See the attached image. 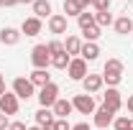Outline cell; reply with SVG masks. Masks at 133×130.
<instances>
[{
	"mask_svg": "<svg viewBox=\"0 0 133 130\" xmlns=\"http://www.w3.org/2000/svg\"><path fill=\"white\" fill-rule=\"evenodd\" d=\"M102 82H108L110 87H118V84L123 82V77H120V74H102Z\"/></svg>",
	"mask_w": 133,
	"mask_h": 130,
	"instance_id": "cell-27",
	"label": "cell"
},
{
	"mask_svg": "<svg viewBox=\"0 0 133 130\" xmlns=\"http://www.w3.org/2000/svg\"><path fill=\"white\" fill-rule=\"evenodd\" d=\"M72 110H74V107H72V99H56V105H54L51 112H54L56 120H66V117L72 115Z\"/></svg>",
	"mask_w": 133,
	"mask_h": 130,
	"instance_id": "cell-10",
	"label": "cell"
},
{
	"mask_svg": "<svg viewBox=\"0 0 133 130\" xmlns=\"http://www.w3.org/2000/svg\"><path fill=\"white\" fill-rule=\"evenodd\" d=\"M102 105H105L108 110H113V112H118V110L123 107V97H120V92H118L115 87H110V89L102 95Z\"/></svg>",
	"mask_w": 133,
	"mask_h": 130,
	"instance_id": "cell-5",
	"label": "cell"
},
{
	"mask_svg": "<svg viewBox=\"0 0 133 130\" xmlns=\"http://www.w3.org/2000/svg\"><path fill=\"white\" fill-rule=\"evenodd\" d=\"M97 56H100V46L92 44V41H84L82 49H79V59H84V61H95Z\"/></svg>",
	"mask_w": 133,
	"mask_h": 130,
	"instance_id": "cell-11",
	"label": "cell"
},
{
	"mask_svg": "<svg viewBox=\"0 0 133 130\" xmlns=\"http://www.w3.org/2000/svg\"><path fill=\"white\" fill-rule=\"evenodd\" d=\"M92 3H95V0H79V5H82V8H87V5H92Z\"/></svg>",
	"mask_w": 133,
	"mask_h": 130,
	"instance_id": "cell-35",
	"label": "cell"
},
{
	"mask_svg": "<svg viewBox=\"0 0 133 130\" xmlns=\"http://www.w3.org/2000/svg\"><path fill=\"white\" fill-rule=\"evenodd\" d=\"M56 99H59V87H56L54 82H49L46 87H41V92H38V102H41V107H54Z\"/></svg>",
	"mask_w": 133,
	"mask_h": 130,
	"instance_id": "cell-3",
	"label": "cell"
},
{
	"mask_svg": "<svg viewBox=\"0 0 133 130\" xmlns=\"http://www.w3.org/2000/svg\"><path fill=\"white\" fill-rule=\"evenodd\" d=\"M113 26H115V33H120V36H128V33L133 31V20L128 16L118 18V20H113Z\"/></svg>",
	"mask_w": 133,
	"mask_h": 130,
	"instance_id": "cell-17",
	"label": "cell"
},
{
	"mask_svg": "<svg viewBox=\"0 0 133 130\" xmlns=\"http://www.w3.org/2000/svg\"><path fill=\"white\" fill-rule=\"evenodd\" d=\"M18 3H31V5H33V3H36V0H18Z\"/></svg>",
	"mask_w": 133,
	"mask_h": 130,
	"instance_id": "cell-39",
	"label": "cell"
},
{
	"mask_svg": "<svg viewBox=\"0 0 133 130\" xmlns=\"http://www.w3.org/2000/svg\"><path fill=\"white\" fill-rule=\"evenodd\" d=\"M0 87H5V82H3V74H0Z\"/></svg>",
	"mask_w": 133,
	"mask_h": 130,
	"instance_id": "cell-40",
	"label": "cell"
},
{
	"mask_svg": "<svg viewBox=\"0 0 133 130\" xmlns=\"http://www.w3.org/2000/svg\"><path fill=\"white\" fill-rule=\"evenodd\" d=\"M66 74H69V79L82 82L84 77H87V61L79 59V56H74V59L69 61V66H66Z\"/></svg>",
	"mask_w": 133,
	"mask_h": 130,
	"instance_id": "cell-4",
	"label": "cell"
},
{
	"mask_svg": "<svg viewBox=\"0 0 133 130\" xmlns=\"http://www.w3.org/2000/svg\"><path fill=\"white\" fill-rule=\"evenodd\" d=\"M92 5H95V10H97V13H105V10H110V0H95Z\"/></svg>",
	"mask_w": 133,
	"mask_h": 130,
	"instance_id": "cell-29",
	"label": "cell"
},
{
	"mask_svg": "<svg viewBox=\"0 0 133 130\" xmlns=\"http://www.w3.org/2000/svg\"><path fill=\"white\" fill-rule=\"evenodd\" d=\"M72 107L77 110L79 115H95V99H92V95H74V99H72Z\"/></svg>",
	"mask_w": 133,
	"mask_h": 130,
	"instance_id": "cell-1",
	"label": "cell"
},
{
	"mask_svg": "<svg viewBox=\"0 0 133 130\" xmlns=\"http://www.w3.org/2000/svg\"><path fill=\"white\" fill-rule=\"evenodd\" d=\"M41 130H56V125H54V120H51L49 125H44V128H41Z\"/></svg>",
	"mask_w": 133,
	"mask_h": 130,
	"instance_id": "cell-34",
	"label": "cell"
},
{
	"mask_svg": "<svg viewBox=\"0 0 133 130\" xmlns=\"http://www.w3.org/2000/svg\"><path fill=\"white\" fill-rule=\"evenodd\" d=\"M128 130H133V117H128Z\"/></svg>",
	"mask_w": 133,
	"mask_h": 130,
	"instance_id": "cell-38",
	"label": "cell"
},
{
	"mask_svg": "<svg viewBox=\"0 0 133 130\" xmlns=\"http://www.w3.org/2000/svg\"><path fill=\"white\" fill-rule=\"evenodd\" d=\"M8 125H10V122H8V115L0 112V130H8Z\"/></svg>",
	"mask_w": 133,
	"mask_h": 130,
	"instance_id": "cell-32",
	"label": "cell"
},
{
	"mask_svg": "<svg viewBox=\"0 0 133 130\" xmlns=\"http://www.w3.org/2000/svg\"><path fill=\"white\" fill-rule=\"evenodd\" d=\"M54 125H56V130H72V125L66 120H54Z\"/></svg>",
	"mask_w": 133,
	"mask_h": 130,
	"instance_id": "cell-30",
	"label": "cell"
},
{
	"mask_svg": "<svg viewBox=\"0 0 133 130\" xmlns=\"http://www.w3.org/2000/svg\"><path fill=\"white\" fill-rule=\"evenodd\" d=\"M82 10H84V8L79 5V0H64V13H66V18H69V16H77V18H79Z\"/></svg>",
	"mask_w": 133,
	"mask_h": 130,
	"instance_id": "cell-20",
	"label": "cell"
},
{
	"mask_svg": "<svg viewBox=\"0 0 133 130\" xmlns=\"http://www.w3.org/2000/svg\"><path fill=\"white\" fill-rule=\"evenodd\" d=\"M31 8H33V16L36 18H51V3L49 0H36Z\"/></svg>",
	"mask_w": 133,
	"mask_h": 130,
	"instance_id": "cell-14",
	"label": "cell"
},
{
	"mask_svg": "<svg viewBox=\"0 0 133 130\" xmlns=\"http://www.w3.org/2000/svg\"><path fill=\"white\" fill-rule=\"evenodd\" d=\"M105 74H120L123 77V61L120 59H108L105 61Z\"/></svg>",
	"mask_w": 133,
	"mask_h": 130,
	"instance_id": "cell-21",
	"label": "cell"
},
{
	"mask_svg": "<svg viewBox=\"0 0 133 130\" xmlns=\"http://www.w3.org/2000/svg\"><path fill=\"white\" fill-rule=\"evenodd\" d=\"M82 33H84V41H92V44H95L100 38V26H90V28H84Z\"/></svg>",
	"mask_w": 133,
	"mask_h": 130,
	"instance_id": "cell-25",
	"label": "cell"
},
{
	"mask_svg": "<svg viewBox=\"0 0 133 130\" xmlns=\"http://www.w3.org/2000/svg\"><path fill=\"white\" fill-rule=\"evenodd\" d=\"M79 49H82V41H79L77 36H66V41H64V51L66 54L74 56V54H79Z\"/></svg>",
	"mask_w": 133,
	"mask_h": 130,
	"instance_id": "cell-18",
	"label": "cell"
},
{
	"mask_svg": "<svg viewBox=\"0 0 133 130\" xmlns=\"http://www.w3.org/2000/svg\"><path fill=\"white\" fill-rule=\"evenodd\" d=\"M28 79H31L33 87H46V84L51 82V77L46 74V69H33V74L28 77Z\"/></svg>",
	"mask_w": 133,
	"mask_h": 130,
	"instance_id": "cell-16",
	"label": "cell"
},
{
	"mask_svg": "<svg viewBox=\"0 0 133 130\" xmlns=\"http://www.w3.org/2000/svg\"><path fill=\"white\" fill-rule=\"evenodd\" d=\"M31 64L36 69H46L51 64V54L46 49V44H38V46H33L31 49Z\"/></svg>",
	"mask_w": 133,
	"mask_h": 130,
	"instance_id": "cell-2",
	"label": "cell"
},
{
	"mask_svg": "<svg viewBox=\"0 0 133 130\" xmlns=\"http://www.w3.org/2000/svg\"><path fill=\"white\" fill-rule=\"evenodd\" d=\"M18 41H21V31H16V28H3V31H0V44L16 46Z\"/></svg>",
	"mask_w": 133,
	"mask_h": 130,
	"instance_id": "cell-13",
	"label": "cell"
},
{
	"mask_svg": "<svg viewBox=\"0 0 133 130\" xmlns=\"http://www.w3.org/2000/svg\"><path fill=\"white\" fill-rule=\"evenodd\" d=\"M113 128L115 130H128V117H125V115L115 117V120H113Z\"/></svg>",
	"mask_w": 133,
	"mask_h": 130,
	"instance_id": "cell-28",
	"label": "cell"
},
{
	"mask_svg": "<svg viewBox=\"0 0 133 130\" xmlns=\"http://www.w3.org/2000/svg\"><path fill=\"white\" fill-rule=\"evenodd\" d=\"M128 112H133V95L128 97Z\"/></svg>",
	"mask_w": 133,
	"mask_h": 130,
	"instance_id": "cell-36",
	"label": "cell"
},
{
	"mask_svg": "<svg viewBox=\"0 0 133 130\" xmlns=\"http://www.w3.org/2000/svg\"><path fill=\"white\" fill-rule=\"evenodd\" d=\"M21 33H26V36H38L41 33V18H26L23 20V26H21Z\"/></svg>",
	"mask_w": 133,
	"mask_h": 130,
	"instance_id": "cell-12",
	"label": "cell"
},
{
	"mask_svg": "<svg viewBox=\"0 0 133 130\" xmlns=\"http://www.w3.org/2000/svg\"><path fill=\"white\" fill-rule=\"evenodd\" d=\"M51 120H56V117H54V112H51L49 107H41V110L36 112V122H38V128H44V125H49Z\"/></svg>",
	"mask_w": 133,
	"mask_h": 130,
	"instance_id": "cell-19",
	"label": "cell"
},
{
	"mask_svg": "<svg viewBox=\"0 0 133 130\" xmlns=\"http://www.w3.org/2000/svg\"><path fill=\"white\" fill-rule=\"evenodd\" d=\"M13 92H16V97H21V99H31L33 97V84H31V79L18 77V79L13 82Z\"/></svg>",
	"mask_w": 133,
	"mask_h": 130,
	"instance_id": "cell-6",
	"label": "cell"
},
{
	"mask_svg": "<svg viewBox=\"0 0 133 130\" xmlns=\"http://www.w3.org/2000/svg\"><path fill=\"white\" fill-rule=\"evenodd\" d=\"M8 130H28V128H26V122L16 120V122H10V125H8Z\"/></svg>",
	"mask_w": 133,
	"mask_h": 130,
	"instance_id": "cell-31",
	"label": "cell"
},
{
	"mask_svg": "<svg viewBox=\"0 0 133 130\" xmlns=\"http://www.w3.org/2000/svg\"><path fill=\"white\" fill-rule=\"evenodd\" d=\"M18 0H3V5H16Z\"/></svg>",
	"mask_w": 133,
	"mask_h": 130,
	"instance_id": "cell-37",
	"label": "cell"
},
{
	"mask_svg": "<svg viewBox=\"0 0 133 130\" xmlns=\"http://www.w3.org/2000/svg\"><path fill=\"white\" fill-rule=\"evenodd\" d=\"M0 112L3 115H16L18 112V97L16 92H5L0 97Z\"/></svg>",
	"mask_w": 133,
	"mask_h": 130,
	"instance_id": "cell-7",
	"label": "cell"
},
{
	"mask_svg": "<svg viewBox=\"0 0 133 130\" xmlns=\"http://www.w3.org/2000/svg\"><path fill=\"white\" fill-rule=\"evenodd\" d=\"M69 61H72V56H69L66 51L56 54V56H51V66H56V69H66V66H69Z\"/></svg>",
	"mask_w": 133,
	"mask_h": 130,
	"instance_id": "cell-22",
	"label": "cell"
},
{
	"mask_svg": "<svg viewBox=\"0 0 133 130\" xmlns=\"http://www.w3.org/2000/svg\"><path fill=\"white\" fill-rule=\"evenodd\" d=\"M0 5H3V0H0Z\"/></svg>",
	"mask_w": 133,
	"mask_h": 130,
	"instance_id": "cell-42",
	"label": "cell"
},
{
	"mask_svg": "<svg viewBox=\"0 0 133 130\" xmlns=\"http://www.w3.org/2000/svg\"><path fill=\"white\" fill-rule=\"evenodd\" d=\"M72 130H92L87 122H77V125H72Z\"/></svg>",
	"mask_w": 133,
	"mask_h": 130,
	"instance_id": "cell-33",
	"label": "cell"
},
{
	"mask_svg": "<svg viewBox=\"0 0 133 130\" xmlns=\"http://www.w3.org/2000/svg\"><path fill=\"white\" fill-rule=\"evenodd\" d=\"M110 23H113V16H110V10H105V13H95V26L105 28V26H110Z\"/></svg>",
	"mask_w": 133,
	"mask_h": 130,
	"instance_id": "cell-24",
	"label": "cell"
},
{
	"mask_svg": "<svg viewBox=\"0 0 133 130\" xmlns=\"http://www.w3.org/2000/svg\"><path fill=\"white\" fill-rule=\"evenodd\" d=\"M77 23H79V28H90V26H95V13H87V10H82L79 13V18H77Z\"/></svg>",
	"mask_w": 133,
	"mask_h": 130,
	"instance_id": "cell-23",
	"label": "cell"
},
{
	"mask_svg": "<svg viewBox=\"0 0 133 130\" xmlns=\"http://www.w3.org/2000/svg\"><path fill=\"white\" fill-rule=\"evenodd\" d=\"M28 130H41V128H38V125H36V128H28Z\"/></svg>",
	"mask_w": 133,
	"mask_h": 130,
	"instance_id": "cell-41",
	"label": "cell"
},
{
	"mask_svg": "<svg viewBox=\"0 0 133 130\" xmlns=\"http://www.w3.org/2000/svg\"><path fill=\"white\" fill-rule=\"evenodd\" d=\"M82 84H84V92H87V95H95V92L102 89L105 82H102V74H87L82 79Z\"/></svg>",
	"mask_w": 133,
	"mask_h": 130,
	"instance_id": "cell-9",
	"label": "cell"
},
{
	"mask_svg": "<svg viewBox=\"0 0 133 130\" xmlns=\"http://www.w3.org/2000/svg\"><path fill=\"white\" fill-rule=\"evenodd\" d=\"M46 49H49L51 56H56V54H62V51H64V44H62V41H51V44H46Z\"/></svg>",
	"mask_w": 133,
	"mask_h": 130,
	"instance_id": "cell-26",
	"label": "cell"
},
{
	"mask_svg": "<svg viewBox=\"0 0 133 130\" xmlns=\"http://www.w3.org/2000/svg\"><path fill=\"white\" fill-rule=\"evenodd\" d=\"M49 31L51 33H66V16H51L49 18Z\"/></svg>",
	"mask_w": 133,
	"mask_h": 130,
	"instance_id": "cell-15",
	"label": "cell"
},
{
	"mask_svg": "<svg viewBox=\"0 0 133 130\" xmlns=\"http://www.w3.org/2000/svg\"><path fill=\"white\" fill-rule=\"evenodd\" d=\"M113 120H115V112L108 110L105 105L95 110V125H97V128H108V125H113Z\"/></svg>",
	"mask_w": 133,
	"mask_h": 130,
	"instance_id": "cell-8",
	"label": "cell"
}]
</instances>
